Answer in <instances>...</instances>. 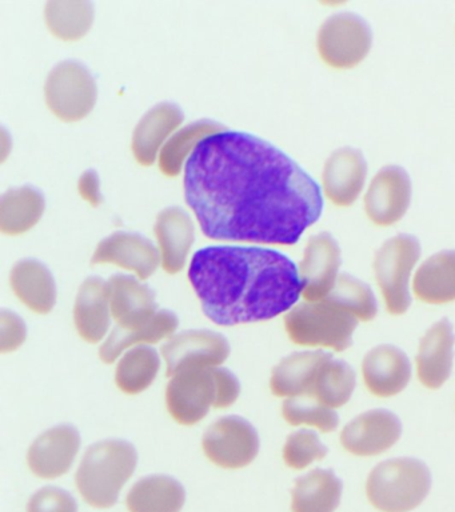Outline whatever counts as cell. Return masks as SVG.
Listing matches in <instances>:
<instances>
[{"instance_id": "9c48e42d", "label": "cell", "mask_w": 455, "mask_h": 512, "mask_svg": "<svg viewBox=\"0 0 455 512\" xmlns=\"http://www.w3.org/2000/svg\"><path fill=\"white\" fill-rule=\"evenodd\" d=\"M217 367L194 368L171 376L166 388L167 410L178 423L193 426L210 408H217Z\"/></svg>"}, {"instance_id": "e0dca14e", "label": "cell", "mask_w": 455, "mask_h": 512, "mask_svg": "<svg viewBox=\"0 0 455 512\" xmlns=\"http://www.w3.org/2000/svg\"><path fill=\"white\" fill-rule=\"evenodd\" d=\"M93 264L113 263L134 271L141 279L153 275L159 266V252L150 239L134 232H114L95 250Z\"/></svg>"}, {"instance_id": "7c38bea8", "label": "cell", "mask_w": 455, "mask_h": 512, "mask_svg": "<svg viewBox=\"0 0 455 512\" xmlns=\"http://www.w3.org/2000/svg\"><path fill=\"white\" fill-rule=\"evenodd\" d=\"M341 264V247L330 232H321L310 238L299 264L302 295L306 302L327 298L337 283Z\"/></svg>"}, {"instance_id": "52a82bcc", "label": "cell", "mask_w": 455, "mask_h": 512, "mask_svg": "<svg viewBox=\"0 0 455 512\" xmlns=\"http://www.w3.org/2000/svg\"><path fill=\"white\" fill-rule=\"evenodd\" d=\"M46 103L63 122H78L93 111L97 83L82 63L66 60L55 66L46 80Z\"/></svg>"}, {"instance_id": "d6986e66", "label": "cell", "mask_w": 455, "mask_h": 512, "mask_svg": "<svg viewBox=\"0 0 455 512\" xmlns=\"http://www.w3.org/2000/svg\"><path fill=\"white\" fill-rule=\"evenodd\" d=\"M455 334L450 320L443 318L427 330L419 344L418 378L423 386L437 390L453 370Z\"/></svg>"}, {"instance_id": "2e32d148", "label": "cell", "mask_w": 455, "mask_h": 512, "mask_svg": "<svg viewBox=\"0 0 455 512\" xmlns=\"http://www.w3.org/2000/svg\"><path fill=\"white\" fill-rule=\"evenodd\" d=\"M367 176V162L362 151L342 147L334 151L323 168V191L339 207H349L358 199Z\"/></svg>"}, {"instance_id": "f1b7e54d", "label": "cell", "mask_w": 455, "mask_h": 512, "mask_svg": "<svg viewBox=\"0 0 455 512\" xmlns=\"http://www.w3.org/2000/svg\"><path fill=\"white\" fill-rule=\"evenodd\" d=\"M413 288L415 296L422 302H454L455 250L441 251L425 260L414 276Z\"/></svg>"}, {"instance_id": "603a6c76", "label": "cell", "mask_w": 455, "mask_h": 512, "mask_svg": "<svg viewBox=\"0 0 455 512\" xmlns=\"http://www.w3.org/2000/svg\"><path fill=\"white\" fill-rule=\"evenodd\" d=\"M162 264L169 274H178L185 267L187 256L195 240L194 224L186 211L169 207L158 215L155 223Z\"/></svg>"}, {"instance_id": "7a4b0ae2", "label": "cell", "mask_w": 455, "mask_h": 512, "mask_svg": "<svg viewBox=\"0 0 455 512\" xmlns=\"http://www.w3.org/2000/svg\"><path fill=\"white\" fill-rule=\"evenodd\" d=\"M189 279L203 312L218 326L273 319L302 294L293 260L271 248H202L191 260Z\"/></svg>"}, {"instance_id": "4fadbf2b", "label": "cell", "mask_w": 455, "mask_h": 512, "mask_svg": "<svg viewBox=\"0 0 455 512\" xmlns=\"http://www.w3.org/2000/svg\"><path fill=\"white\" fill-rule=\"evenodd\" d=\"M411 179L405 168L386 166L371 180L365 195V211L377 226L387 227L405 216L411 203Z\"/></svg>"}, {"instance_id": "ab89813d", "label": "cell", "mask_w": 455, "mask_h": 512, "mask_svg": "<svg viewBox=\"0 0 455 512\" xmlns=\"http://www.w3.org/2000/svg\"><path fill=\"white\" fill-rule=\"evenodd\" d=\"M218 404L217 408H227L237 402L241 394V383L229 368L217 367Z\"/></svg>"}, {"instance_id": "44dd1931", "label": "cell", "mask_w": 455, "mask_h": 512, "mask_svg": "<svg viewBox=\"0 0 455 512\" xmlns=\"http://www.w3.org/2000/svg\"><path fill=\"white\" fill-rule=\"evenodd\" d=\"M333 355L322 350L294 352L274 368L270 387L279 398L309 396L323 364Z\"/></svg>"}, {"instance_id": "d6a6232c", "label": "cell", "mask_w": 455, "mask_h": 512, "mask_svg": "<svg viewBox=\"0 0 455 512\" xmlns=\"http://www.w3.org/2000/svg\"><path fill=\"white\" fill-rule=\"evenodd\" d=\"M45 16L53 35L74 42L83 38L93 26L94 7L82 0H53L47 3Z\"/></svg>"}, {"instance_id": "6da1fadb", "label": "cell", "mask_w": 455, "mask_h": 512, "mask_svg": "<svg viewBox=\"0 0 455 512\" xmlns=\"http://www.w3.org/2000/svg\"><path fill=\"white\" fill-rule=\"evenodd\" d=\"M186 202L215 240L293 246L323 211L318 183L258 136L223 131L203 139L185 168Z\"/></svg>"}, {"instance_id": "f35d334b", "label": "cell", "mask_w": 455, "mask_h": 512, "mask_svg": "<svg viewBox=\"0 0 455 512\" xmlns=\"http://www.w3.org/2000/svg\"><path fill=\"white\" fill-rule=\"evenodd\" d=\"M27 326L25 320L13 311L0 312V351L13 352L25 343Z\"/></svg>"}, {"instance_id": "8992f818", "label": "cell", "mask_w": 455, "mask_h": 512, "mask_svg": "<svg viewBox=\"0 0 455 512\" xmlns=\"http://www.w3.org/2000/svg\"><path fill=\"white\" fill-rule=\"evenodd\" d=\"M419 258L421 243L409 234L386 240L375 255V278L391 315H402L409 310L410 276Z\"/></svg>"}, {"instance_id": "60d3db41", "label": "cell", "mask_w": 455, "mask_h": 512, "mask_svg": "<svg viewBox=\"0 0 455 512\" xmlns=\"http://www.w3.org/2000/svg\"><path fill=\"white\" fill-rule=\"evenodd\" d=\"M78 188L82 198L87 200L91 206L97 207L102 203L101 183H99V176L94 170L86 171L81 176Z\"/></svg>"}, {"instance_id": "f546056e", "label": "cell", "mask_w": 455, "mask_h": 512, "mask_svg": "<svg viewBox=\"0 0 455 512\" xmlns=\"http://www.w3.org/2000/svg\"><path fill=\"white\" fill-rule=\"evenodd\" d=\"M45 207V196L37 188L7 191L0 200V230L7 235L25 234L42 218Z\"/></svg>"}, {"instance_id": "ba28073f", "label": "cell", "mask_w": 455, "mask_h": 512, "mask_svg": "<svg viewBox=\"0 0 455 512\" xmlns=\"http://www.w3.org/2000/svg\"><path fill=\"white\" fill-rule=\"evenodd\" d=\"M373 32L369 23L354 12L330 16L319 28L317 46L323 62L346 70L358 66L369 55Z\"/></svg>"}, {"instance_id": "ac0fdd59", "label": "cell", "mask_w": 455, "mask_h": 512, "mask_svg": "<svg viewBox=\"0 0 455 512\" xmlns=\"http://www.w3.org/2000/svg\"><path fill=\"white\" fill-rule=\"evenodd\" d=\"M362 374L371 394L390 398L405 390L409 384L411 363L401 348L381 344L367 352L362 363Z\"/></svg>"}, {"instance_id": "ffe728a7", "label": "cell", "mask_w": 455, "mask_h": 512, "mask_svg": "<svg viewBox=\"0 0 455 512\" xmlns=\"http://www.w3.org/2000/svg\"><path fill=\"white\" fill-rule=\"evenodd\" d=\"M111 315L118 327L130 330L141 326L158 312L155 292L134 276L114 275L109 280Z\"/></svg>"}, {"instance_id": "4dcf8cb0", "label": "cell", "mask_w": 455, "mask_h": 512, "mask_svg": "<svg viewBox=\"0 0 455 512\" xmlns=\"http://www.w3.org/2000/svg\"><path fill=\"white\" fill-rule=\"evenodd\" d=\"M223 131H226V127L209 119L198 120V122L181 128L162 147L161 155H159V168L167 176H177L181 172L182 164L185 163L187 156L193 154L195 147L203 139Z\"/></svg>"}, {"instance_id": "d590c367", "label": "cell", "mask_w": 455, "mask_h": 512, "mask_svg": "<svg viewBox=\"0 0 455 512\" xmlns=\"http://www.w3.org/2000/svg\"><path fill=\"white\" fill-rule=\"evenodd\" d=\"M282 415L291 426L317 427L322 432H333L339 426V416L334 408L327 407L310 396L286 399L283 402Z\"/></svg>"}, {"instance_id": "e575fe53", "label": "cell", "mask_w": 455, "mask_h": 512, "mask_svg": "<svg viewBox=\"0 0 455 512\" xmlns=\"http://www.w3.org/2000/svg\"><path fill=\"white\" fill-rule=\"evenodd\" d=\"M327 299L346 308L355 318L365 320V322H369L377 316V298L369 284L353 275L346 274V272L338 276L337 283L327 295Z\"/></svg>"}, {"instance_id": "5bb4252c", "label": "cell", "mask_w": 455, "mask_h": 512, "mask_svg": "<svg viewBox=\"0 0 455 512\" xmlns=\"http://www.w3.org/2000/svg\"><path fill=\"white\" fill-rule=\"evenodd\" d=\"M401 435V419L385 408H375L363 412L343 428L341 443L350 454L375 456L393 447Z\"/></svg>"}, {"instance_id": "d4e9b609", "label": "cell", "mask_w": 455, "mask_h": 512, "mask_svg": "<svg viewBox=\"0 0 455 512\" xmlns=\"http://www.w3.org/2000/svg\"><path fill=\"white\" fill-rule=\"evenodd\" d=\"M11 287L31 311L49 314L57 303V284L45 264L35 259H23L11 271Z\"/></svg>"}, {"instance_id": "4316f807", "label": "cell", "mask_w": 455, "mask_h": 512, "mask_svg": "<svg viewBox=\"0 0 455 512\" xmlns=\"http://www.w3.org/2000/svg\"><path fill=\"white\" fill-rule=\"evenodd\" d=\"M342 480L333 470L315 468L301 476L291 491L293 512H334L341 503Z\"/></svg>"}, {"instance_id": "74e56055", "label": "cell", "mask_w": 455, "mask_h": 512, "mask_svg": "<svg viewBox=\"0 0 455 512\" xmlns=\"http://www.w3.org/2000/svg\"><path fill=\"white\" fill-rule=\"evenodd\" d=\"M27 512H78V503L63 488L49 486L31 496Z\"/></svg>"}, {"instance_id": "8fae6325", "label": "cell", "mask_w": 455, "mask_h": 512, "mask_svg": "<svg viewBox=\"0 0 455 512\" xmlns=\"http://www.w3.org/2000/svg\"><path fill=\"white\" fill-rule=\"evenodd\" d=\"M167 376L194 368L218 367L230 355V344L222 334L210 330H187L173 335L162 347Z\"/></svg>"}, {"instance_id": "9a60e30c", "label": "cell", "mask_w": 455, "mask_h": 512, "mask_svg": "<svg viewBox=\"0 0 455 512\" xmlns=\"http://www.w3.org/2000/svg\"><path fill=\"white\" fill-rule=\"evenodd\" d=\"M81 447V434L71 424L50 428L31 444L27 463L38 478L55 479L67 474Z\"/></svg>"}, {"instance_id": "836d02e7", "label": "cell", "mask_w": 455, "mask_h": 512, "mask_svg": "<svg viewBox=\"0 0 455 512\" xmlns=\"http://www.w3.org/2000/svg\"><path fill=\"white\" fill-rule=\"evenodd\" d=\"M355 383L354 368L346 360L330 358L319 370L309 396L327 407L339 408L353 396Z\"/></svg>"}, {"instance_id": "3957f363", "label": "cell", "mask_w": 455, "mask_h": 512, "mask_svg": "<svg viewBox=\"0 0 455 512\" xmlns=\"http://www.w3.org/2000/svg\"><path fill=\"white\" fill-rule=\"evenodd\" d=\"M137 463V450L126 440L109 439L93 444L83 455L75 478L82 498L95 508L113 507Z\"/></svg>"}, {"instance_id": "30bf717a", "label": "cell", "mask_w": 455, "mask_h": 512, "mask_svg": "<svg viewBox=\"0 0 455 512\" xmlns=\"http://www.w3.org/2000/svg\"><path fill=\"white\" fill-rule=\"evenodd\" d=\"M202 447L211 463L226 470H238L257 458L259 436L249 420L237 415L223 416L203 435Z\"/></svg>"}, {"instance_id": "7402d4cb", "label": "cell", "mask_w": 455, "mask_h": 512, "mask_svg": "<svg viewBox=\"0 0 455 512\" xmlns=\"http://www.w3.org/2000/svg\"><path fill=\"white\" fill-rule=\"evenodd\" d=\"M109 283L91 276L79 288L75 300L74 320L79 335L89 343H98L105 338L111 323Z\"/></svg>"}, {"instance_id": "484cf974", "label": "cell", "mask_w": 455, "mask_h": 512, "mask_svg": "<svg viewBox=\"0 0 455 512\" xmlns=\"http://www.w3.org/2000/svg\"><path fill=\"white\" fill-rule=\"evenodd\" d=\"M178 324V316L173 311L158 310L153 318L139 327L125 330L117 326L99 348V356L103 362L113 363L127 348L158 343L162 339L171 338L177 331Z\"/></svg>"}, {"instance_id": "cb8c5ba5", "label": "cell", "mask_w": 455, "mask_h": 512, "mask_svg": "<svg viewBox=\"0 0 455 512\" xmlns=\"http://www.w3.org/2000/svg\"><path fill=\"white\" fill-rule=\"evenodd\" d=\"M182 122L183 112L177 104L161 103L151 108L135 127L133 135V152L138 163L154 164L162 144Z\"/></svg>"}, {"instance_id": "8d00e7d4", "label": "cell", "mask_w": 455, "mask_h": 512, "mask_svg": "<svg viewBox=\"0 0 455 512\" xmlns=\"http://www.w3.org/2000/svg\"><path fill=\"white\" fill-rule=\"evenodd\" d=\"M327 454H329V448L311 430L293 432L283 447V459L287 466L294 470H303L315 460H322Z\"/></svg>"}, {"instance_id": "277c9868", "label": "cell", "mask_w": 455, "mask_h": 512, "mask_svg": "<svg viewBox=\"0 0 455 512\" xmlns=\"http://www.w3.org/2000/svg\"><path fill=\"white\" fill-rule=\"evenodd\" d=\"M429 467L417 458H394L374 467L366 483L370 503L382 512H410L429 495Z\"/></svg>"}, {"instance_id": "1f68e13d", "label": "cell", "mask_w": 455, "mask_h": 512, "mask_svg": "<svg viewBox=\"0 0 455 512\" xmlns=\"http://www.w3.org/2000/svg\"><path fill=\"white\" fill-rule=\"evenodd\" d=\"M159 367L161 359L157 350L149 346L133 347L119 360L115 382L125 394H139L157 378Z\"/></svg>"}, {"instance_id": "5b68a950", "label": "cell", "mask_w": 455, "mask_h": 512, "mask_svg": "<svg viewBox=\"0 0 455 512\" xmlns=\"http://www.w3.org/2000/svg\"><path fill=\"white\" fill-rule=\"evenodd\" d=\"M357 326L358 318L327 298L298 304L285 316L291 342L298 346L333 348L339 352L353 346Z\"/></svg>"}, {"instance_id": "83f0119b", "label": "cell", "mask_w": 455, "mask_h": 512, "mask_svg": "<svg viewBox=\"0 0 455 512\" xmlns=\"http://www.w3.org/2000/svg\"><path fill=\"white\" fill-rule=\"evenodd\" d=\"M186 502L185 487L167 475L145 476L127 495L130 512H181Z\"/></svg>"}]
</instances>
